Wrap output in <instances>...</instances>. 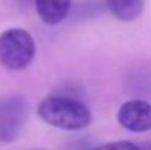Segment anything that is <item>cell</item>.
Wrapping results in <instances>:
<instances>
[{
    "mask_svg": "<svg viewBox=\"0 0 151 150\" xmlns=\"http://www.w3.org/2000/svg\"><path fill=\"white\" fill-rule=\"evenodd\" d=\"M93 150H141V147L131 141H113V143H106L103 146H99Z\"/></svg>",
    "mask_w": 151,
    "mask_h": 150,
    "instance_id": "52a82bcc",
    "label": "cell"
},
{
    "mask_svg": "<svg viewBox=\"0 0 151 150\" xmlns=\"http://www.w3.org/2000/svg\"><path fill=\"white\" fill-rule=\"evenodd\" d=\"M38 116L51 127L78 131L87 128L91 124L90 109L75 97L68 96H51L38 104Z\"/></svg>",
    "mask_w": 151,
    "mask_h": 150,
    "instance_id": "6da1fadb",
    "label": "cell"
},
{
    "mask_svg": "<svg viewBox=\"0 0 151 150\" xmlns=\"http://www.w3.org/2000/svg\"><path fill=\"white\" fill-rule=\"evenodd\" d=\"M119 124L132 133H145L151 130V103L141 99L125 101L117 112Z\"/></svg>",
    "mask_w": 151,
    "mask_h": 150,
    "instance_id": "277c9868",
    "label": "cell"
},
{
    "mask_svg": "<svg viewBox=\"0 0 151 150\" xmlns=\"http://www.w3.org/2000/svg\"><path fill=\"white\" fill-rule=\"evenodd\" d=\"M106 6L114 18L129 22L141 16L145 0H106Z\"/></svg>",
    "mask_w": 151,
    "mask_h": 150,
    "instance_id": "8992f818",
    "label": "cell"
},
{
    "mask_svg": "<svg viewBox=\"0 0 151 150\" xmlns=\"http://www.w3.org/2000/svg\"><path fill=\"white\" fill-rule=\"evenodd\" d=\"M29 115L28 101L22 96L0 97V141L10 143L19 137Z\"/></svg>",
    "mask_w": 151,
    "mask_h": 150,
    "instance_id": "3957f363",
    "label": "cell"
},
{
    "mask_svg": "<svg viewBox=\"0 0 151 150\" xmlns=\"http://www.w3.org/2000/svg\"><path fill=\"white\" fill-rule=\"evenodd\" d=\"M40 19L47 25H57L70 12L72 0H34Z\"/></svg>",
    "mask_w": 151,
    "mask_h": 150,
    "instance_id": "5b68a950",
    "label": "cell"
},
{
    "mask_svg": "<svg viewBox=\"0 0 151 150\" xmlns=\"http://www.w3.org/2000/svg\"><path fill=\"white\" fill-rule=\"evenodd\" d=\"M35 41L24 28H9L0 36V63L9 71L27 68L35 56Z\"/></svg>",
    "mask_w": 151,
    "mask_h": 150,
    "instance_id": "7a4b0ae2",
    "label": "cell"
}]
</instances>
